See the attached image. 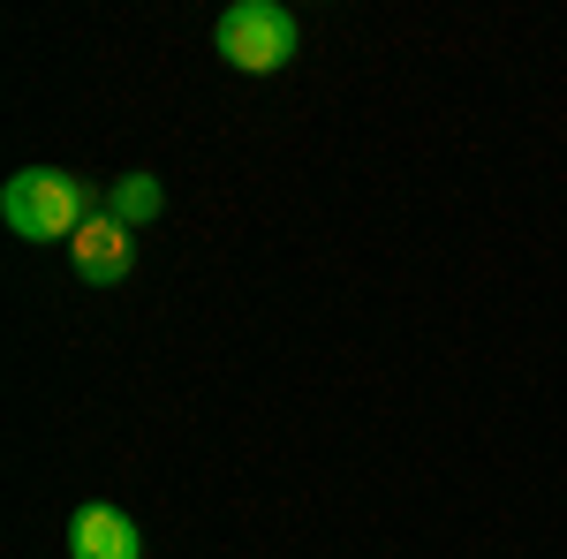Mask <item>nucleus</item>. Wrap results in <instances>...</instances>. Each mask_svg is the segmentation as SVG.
Returning a JSON list of instances; mask_svg holds the SVG:
<instances>
[{"label": "nucleus", "mask_w": 567, "mask_h": 559, "mask_svg": "<svg viewBox=\"0 0 567 559\" xmlns=\"http://www.w3.org/2000/svg\"><path fill=\"white\" fill-rule=\"evenodd\" d=\"M99 213H106V197H91V182H76L61 167H23L0 182V219L23 242H76Z\"/></svg>", "instance_id": "obj_1"}, {"label": "nucleus", "mask_w": 567, "mask_h": 559, "mask_svg": "<svg viewBox=\"0 0 567 559\" xmlns=\"http://www.w3.org/2000/svg\"><path fill=\"white\" fill-rule=\"evenodd\" d=\"M219 61L227 69H243V76H272V69H288L296 61V45H303V31H296V15L288 8H272V0H235L227 15H219Z\"/></svg>", "instance_id": "obj_2"}, {"label": "nucleus", "mask_w": 567, "mask_h": 559, "mask_svg": "<svg viewBox=\"0 0 567 559\" xmlns=\"http://www.w3.org/2000/svg\"><path fill=\"white\" fill-rule=\"evenodd\" d=\"M69 559H144V537H136V521L122 515V507L91 499V507H76V521H69Z\"/></svg>", "instance_id": "obj_3"}, {"label": "nucleus", "mask_w": 567, "mask_h": 559, "mask_svg": "<svg viewBox=\"0 0 567 559\" xmlns=\"http://www.w3.org/2000/svg\"><path fill=\"white\" fill-rule=\"evenodd\" d=\"M69 258H76V272H84L91 288H114V280H130V265H136V242H130V227L122 219H91L84 235L69 242Z\"/></svg>", "instance_id": "obj_4"}, {"label": "nucleus", "mask_w": 567, "mask_h": 559, "mask_svg": "<svg viewBox=\"0 0 567 559\" xmlns=\"http://www.w3.org/2000/svg\"><path fill=\"white\" fill-rule=\"evenodd\" d=\"M167 205V189H159V174H122V182H106V219H122V227H144V219H159Z\"/></svg>", "instance_id": "obj_5"}]
</instances>
